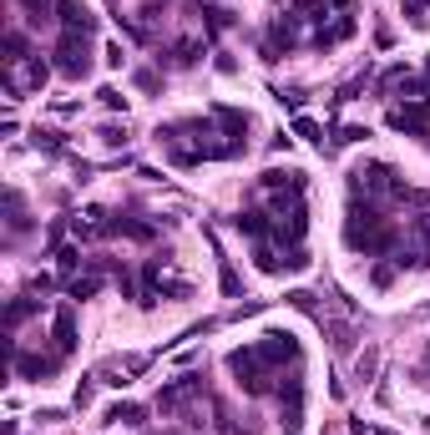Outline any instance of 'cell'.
<instances>
[{"label": "cell", "instance_id": "52a82bcc", "mask_svg": "<svg viewBox=\"0 0 430 435\" xmlns=\"http://www.w3.org/2000/svg\"><path fill=\"white\" fill-rule=\"evenodd\" d=\"M20 6H31V10L41 15V10H46V6H51V0H20Z\"/></svg>", "mask_w": 430, "mask_h": 435}, {"label": "cell", "instance_id": "3957f363", "mask_svg": "<svg viewBox=\"0 0 430 435\" xmlns=\"http://www.w3.org/2000/svg\"><path fill=\"white\" fill-rule=\"evenodd\" d=\"M106 420H112V425H137L142 420V405H112V410H106Z\"/></svg>", "mask_w": 430, "mask_h": 435}, {"label": "cell", "instance_id": "7a4b0ae2", "mask_svg": "<svg viewBox=\"0 0 430 435\" xmlns=\"http://www.w3.org/2000/svg\"><path fill=\"white\" fill-rule=\"evenodd\" d=\"M71 344H76V314H71V309H61V314H56V355L66 359V355H71Z\"/></svg>", "mask_w": 430, "mask_h": 435}, {"label": "cell", "instance_id": "277c9868", "mask_svg": "<svg viewBox=\"0 0 430 435\" xmlns=\"http://www.w3.org/2000/svg\"><path fill=\"white\" fill-rule=\"evenodd\" d=\"M294 132L304 137V142H324V137H319V122H309V117H299V122H294Z\"/></svg>", "mask_w": 430, "mask_h": 435}, {"label": "cell", "instance_id": "8992f818", "mask_svg": "<svg viewBox=\"0 0 430 435\" xmlns=\"http://www.w3.org/2000/svg\"><path fill=\"white\" fill-rule=\"evenodd\" d=\"M101 101L112 106V112H117V106H127V97H122V92H112V86H106V92H101Z\"/></svg>", "mask_w": 430, "mask_h": 435}, {"label": "cell", "instance_id": "6da1fadb", "mask_svg": "<svg viewBox=\"0 0 430 435\" xmlns=\"http://www.w3.org/2000/svg\"><path fill=\"white\" fill-rule=\"evenodd\" d=\"M284 359H294V339H289V334H264L258 344L233 350V355H228V369L238 375L243 390H253V395H258V390H268V375H273Z\"/></svg>", "mask_w": 430, "mask_h": 435}, {"label": "cell", "instance_id": "5b68a950", "mask_svg": "<svg viewBox=\"0 0 430 435\" xmlns=\"http://www.w3.org/2000/svg\"><path fill=\"white\" fill-rule=\"evenodd\" d=\"M137 86L142 92H157V71H137Z\"/></svg>", "mask_w": 430, "mask_h": 435}]
</instances>
